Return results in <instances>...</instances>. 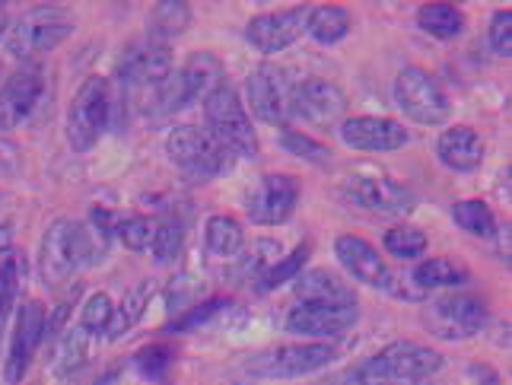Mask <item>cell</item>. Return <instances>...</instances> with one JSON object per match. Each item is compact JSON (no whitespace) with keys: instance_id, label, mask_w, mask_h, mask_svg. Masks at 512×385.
<instances>
[{"instance_id":"484cf974","label":"cell","mask_w":512,"mask_h":385,"mask_svg":"<svg viewBox=\"0 0 512 385\" xmlns=\"http://www.w3.org/2000/svg\"><path fill=\"white\" fill-rule=\"evenodd\" d=\"M204 249H207V255H214L220 261L239 258V252L245 249L242 223L236 217H226V214L207 217V223H204Z\"/></svg>"},{"instance_id":"d6986e66","label":"cell","mask_w":512,"mask_h":385,"mask_svg":"<svg viewBox=\"0 0 512 385\" xmlns=\"http://www.w3.org/2000/svg\"><path fill=\"white\" fill-rule=\"evenodd\" d=\"M334 255H338L341 268L366 287L385 290L388 280H392V274H395L385 265V258L379 255L376 245L363 236H357V233H341L338 239H334Z\"/></svg>"},{"instance_id":"8d00e7d4","label":"cell","mask_w":512,"mask_h":385,"mask_svg":"<svg viewBox=\"0 0 512 385\" xmlns=\"http://www.w3.org/2000/svg\"><path fill=\"white\" fill-rule=\"evenodd\" d=\"M112 309H115V303H112L109 293H90V296H86L83 309H80V322L77 325L90 331L93 338H99V335H105V328H109Z\"/></svg>"},{"instance_id":"d590c367","label":"cell","mask_w":512,"mask_h":385,"mask_svg":"<svg viewBox=\"0 0 512 385\" xmlns=\"http://www.w3.org/2000/svg\"><path fill=\"white\" fill-rule=\"evenodd\" d=\"M153 230H156V220H150V217H118V223H115V236L125 242V249H131L137 255L150 252Z\"/></svg>"},{"instance_id":"44dd1931","label":"cell","mask_w":512,"mask_h":385,"mask_svg":"<svg viewBox=\"0 0 512 385\" xmlns=\"http://www.w3.org/2000/svg\"><path fill=\"white\" fill-rule=\"evenodd\" d=\"M172 83H175V90H179L182 109H188L191 102H201L214 93L217 86H223V64L217 55H210V51H194L179 70H172Z\"/></svg>"},{"instance_id":"83f0119b","label":"cell","mask_w":512,"mask_h":385,"mask_svg":"<svg viewBox=\"0 0 512 385\" xmlns=\"http://www.w3.org/2000/svg\"><path fill=\"white\" fill-rule=\"evenodd\" d=\"M350 13L338 4H322V7H309L306 16V35H312L319 45H338L350 35Z\"/></svg>"},{"instance_id":"ee69618b","label":"cell","mask_w":512,"mask_h":385,"mask_svg":"<svg viewBox=\"0 0 512 385\" xmlns=\"http://www.w3.org/2000/svg\"><path fill=\"white\" fill-rule=\"evenodd\" d=\"M328 385H341V379H334V382H328Z\"/></svg>"},{"instance_id":"b9f144b4","label":"cell","mask_w":512,"mask_h":385,"mask_svg":"<svg viewBox=\"0 0 512 385\" xmlns=\"http://www.w3.org/2000/svg\"><path fill=\"white\" fill-rule=\"evenodd\" d=\"M13 249V226L10 223H0V255Z\"/></svg>"},{"instance_id":"5b68a950","label":"cell","mask_w":512,"mask_h":385,"mask_svg":"<svg viewBox=\"0 0 512 385\" xmlns=\"http://www.w3.org/2000/svg\"><path fill=\"white\" fill-rule=\"evenodd\" d=\"M74 35V20L70 13H64L61 7H32L26 10L20 20H13L7 35H4V45L13 58H35L42 51L58 48L61 42H67Z\"/></svg>"},{"instance_id":"7402d4cb","label":"cell","mask_w":512,"mask_h":385,"mask_svg":"<svg viewBox=\"0 0 512 385\" xmlns=\"http://www.w3.org/2000/svg\"><path fill=\"white\" fill-rule=\"evenodd\" d=\"M293 293L299 303H334V306H350L357 303L353 287L341 274L325 271V268H303L293 277Z\"/></svg>"},{"instance_id":"8fae6325","label":"cell","mask_w":512,"mask_h":385,"mask_svg":"<svg viewBox=\"0 0 512 385\" xmlns=\"http://www.w3.org/2000/svg\"><path fill=\"white\" fill-rule=\"evenodd\" d=\"M242 105L255 121H264V125L274 128H287L290 121V83L284 77V70L261 64L258 70H252L242 83Z\"/></svg>"},{"instance_id":"f35d334b","label":"cell","mask_w":512,"mask_h":385,"mask_svg":"<svg viewBox=\"0 0 512 385\" xmlns=\"http://www.w3.org/2000/svg\"><path fill=\"white\" fill-rule=\"evenodd\" d=\"M284 147L293 156H303V160H309V163H328L331 160L328 147H322L319 140H312V137L299 134V131H290V128H284Z\"/></svg>"},{"instance_id":"6da1fadb","label":"cell","mask_w":512,"mask_h":385,"mask_svg":"<svg viewBox=\"0 0 512 385\" xmlns=\"http://www.w3.org/2000/svg\"><path fill=\"white\" fill-rule=\"evenodd\" d=\"M443 370V354L417 341H392L379 354L347 370L341 385H395V382H420Z\"/></svg>"},{"instance_id":"2e32d148","label":"cell","mask_w":512,"mask_h":385,"mask_svg":"<svg viewBox=\"0 0 512 385\" xmlns=\"http://www.w3.org/2000/svg\"><path fill=\"white\" fill-rule=\"evenodd\" d=\"M309 7H290L274 13H258L245 26V42H249L261 55H280L290 45H296L306 32Z\"/></svg>"},{"instance_id":"4dcf8cb0","label":"cell","mask_w":512,"mask_h":385,"mask_svg":"<svg viewBox=\"0 0 512 385\" xmlns=\"http://www.w3.org/2000/svg\"><path fill=\"white\" fill-rule=\"evenodd\" d=\"M23 274H26V261L20 252L10 249L0 255V328H4L7 315L16 306V296H20V287H23Z\"/></svg>"},{"instance_id":"f1b7e54d","label":"cell","mask_w":512,"mask_h":385,"mask_svg":"<svg viewBox=\"0 0 512 385\" xmlns=\"http://www.w3.org/2000/svg\"><path fill=\"white\" fill-rule=\"evenodd\" d=\"M417 26L433 35V39H455V35H462L465 29V13L452 7V4H423L417 10Z\"/></svg>"},{"instance_id":"ab89813d","label":"cell","mask_w":512,"mask_h":385,"mask_svg":"<svg viewBox=\"0 0 512 385\" xmlns=\"http://www.w3.org/2000/svg\"><path fill=\"white\" fill-rule=\"evenodd\" d=\"M490 48L493 55H512V10H497L490 16Z\"/></svg>"},{"instance_id":"9c48e42d","label":"cell","mask_w":512,"mask_h":385,"mask_svg":"<svg viewBox=\"0 0 512 385\" xmlns=\"http://www.w3.org/2000/svg\"><path fill=\"white\" fill-rule=\"evenodd\" d=\"M338 360V350L328 341H299L261 350L258 357L249 360V370L264 379H296V376H312Z\"/></svg>"},{"instance_id":"74e56055","label":"cell","mask_w":512,"mask_h":385,"mask_svg":"<svg viewBox=\"0 0 512 385\" xmlns=\"http://www.w3.org/2000/svg\"><path fill=\"white\" fill-rule=\"evenodd\" d=\"M274 249H280V245H274L271 239H258L252 252H249V249H242L239 258H236V261H239V265H236L239 280H258V274L277 261V258H274Z\"/></svg>"},{"instance_id":"3957f363","label":"cell","mask_w":512,"mask_h":385,"mask_svg":"<svg viewBox=\"0 0 512 385\" xmlns=\"http://www.w3.org/2000/svg\"><path fill=\"white\" fill-rule=\"evenodd\" d=\"M204 118H207L204 128L214 134L236 160L239 156H258V134L252 125V115L245 112L242 96L229 83L217 86V90L204 99Z\"/></svg>"},{"instance_id":"30bf717a","label":"cell","mask_w":512,"mask_h":385,"mask_svg":"<svg viewBox=\"0 0 512 385\" xmlns=\"http://www.w3.org/2000/svg\"><path fill=\"white\" fill-rule=\"evenodd\" d=\"M86 268L83 233L77 220H55L45 230L39 245V274L48 287H61L74 271Z\"/></svg>"},{"instance_id":"9a60e30c","label":"cell","mask_w":512,"mask_h":385,"mask_svg":"<svg viewBox=\"0 0 512 385\" xmlns=\"http://www.w3.org/2000/svg\"><path fill=\"white\" fill-rule=\"evenodd\" d=\"M360 319V309L357 303L350 306H334V303H296L287 319H284V328L296 338H319V341H328V338H338L344 331H350Z\"/></svg>"},{"instance_id":"1f68e13d","label":"cell","mask_w":512,"mask_h":385,"mask_svg":"<svg viewBox=\"0 0 512 385\" xmlns=\"http://www.w3.org/2000/svg\"><path fill=\"white\" fill-rule=\"evenodd\" d=\"M191 26V7L182 0H166V4H156L150 16V32L156 35L153 42H169L175 35H182Z\"/></svg>"},{"instance_id":"e0dca14e","label":"cell","mask_w":512,"mask_h":385,"mask_svg":"<svg viewBox=\"0 0 512 385\" xmlns=\"http://www.w3.org/2000/svg\"><path fill=\"white\" fill-rule=\"evenodd\" d=\"M341 195L373 214H408L414 207L411 188L388 179V175H350L341 185Z\"/></svg>"},{"instance_id":"52a82bcc","label":"cell","mask_w":512,"mask_h":385,"mask_svg":"<svg viewBox=\"0 0 512 385\" xmlns=\"http://www.w3.org/2000/svg\"><path fill=\"white\" fill-rule=\"evenodd\" d=\"M169 77H172V51L163 42L131 48L118 67V80L128 90V99H134L144 115L150 112L156 93L163 90V83Z\"/></svg>"},{"instance_id":"7c38bea8","label":"cell","mask_w":512,"mask_h":385,"mask_svg":"<svg viewBox=\"0 0 512 385\" xmlns=\"http://www.w3.org/2000/svg\"><path fill=\"white\" fill-rule=\"evenodd\" d=\"M344 109V90L325 77H306L290 86V118H303L315 128H331L344 118Z\"/></svg>"},{"instance_id":"5bb4252c","label":"cell","mask_w":512,"mask_h":385,"mask_svg":"<svg viewBox=\"0 0 512 385\" xmlns=\"http://www.w3.org/2000/svg\"><path fill=\"white\" fill-rule=\"evenodd\" d=\"M45 319H48V312L39 300H26L16 309V325L10 331V347L4 360V379L10 385L23 382V376L29 373L35 350L45 341Z\"/></svg>"},{"instance_id":"d4e9b609","label":"cell","mask_w":512,"mask_h":385,"mask_svg":"<svg viewBox=\"0 0 512 385\" xmlns=\"http://www.w3.org/2000/svg\"><path fill=\"white\" fill-rule=\"evenodd\" d=\"M153 296H156V280H137V284L125 293V300H121L112 309V319H109V328H105V338H109V341L125 338L128 331L140 319H144V312H147Z\"/></svg>"},{"instance_id":"ac0fdd59","label":"cell","mask_w":512,"mask_h":385,"mask_svg":"<svg viewBox=\"0 0 512 385\" xmlns=\"http://www.w3.org/2000/svg\"><path fill=\"white\" fill-rule=\"evenodd\" d=\"M42 90H45L42 67L23 64L20 70H13L4 80V86H0V131H13L23 121H29L35 105L42 99Z\"/></svg>"},{"instance_id":"f546056e","label":"cell","mask_w":512,"mask_h":385,"mask_svg":"<svg viewBox=\"0 0 512 385\" xmlns=\"http://www.w3.org/2000/svg\"><path fill=\"white\" fill-rule=\"evenodd\" d=\"M452 220L462 226L465 233L471 236H481V239H490L493 233L500 230L497 217H493V210L487 201L481 198H465V201H455L452 204Z\"/></svg>"},{"instance_id":"7a4b0ae2","label":"cell","mask_w":512,"mask_h":385,"mask_svg":"<svg viewBox=\"0 0 512 385\" xmlns=\"http://www.w3.org/2000/svg\"><path fill=\"white\" fill-rule=\"evenodd\" d=\"M166 156L188 182H210L236 166V156L201 125H179L166 137Z\"/></svg>"},{"instance_id":"ffe728a7","label":"cell","mask_w":512,"mask_h":385,"mask_svg":"<svg viewBox=\"0 0 512 385\" xmlns=\"http://www.w3.org/2000/svg\"><path fill=\"white\" fill-rule=\"evenodd\" d=\"M341 140L353 150L392 153V150H401L404 144H408L411 134L401 121L379 118V115H357V118H347L341 125Z\"/></svg>"},{"instance_id":"8992f818","label":"cell","mask_w":512,"mask_h":385,"mask_svg":"<svg viewBox=\"0 0 512 385\" xmlns=\"http://www.w3.org/2000/svg\"><path fill=\"white\" fill-rule=\"evenodd\" d=\"M395 105L417 125H443L452 115V99L436 74L423 67H404L395 77Z\"/></svg>"},{"instance_id":"4fadbf2b","label":"cell","mask_w":512,"mask_h":385,"mask_svg":"<svg viewBox=\"0 0 512 385\" xmlns=\"http://www.w3.org/2000/svg\"><path fill=\"white\" fill-rule=\"evenodd\" d=\"M299 195H303V185H299L296 175H261L249 198H245V214L258 226H280L293 217Z\"/></svg>"},{"instance_id":"603a6c76","label":"cell","mask_w":512,"mask_h":385,"mask_svg":"<svg viewBox=\"0 0 512 385\" xmlns=\"http://www.w3.org/2000/svg\"><path fill=\"white\" fill-rule=\"evenodd\" d=\"M436 156L452 172H474L484 163V144L474 128L468 125H449L436 137Z\"/></svg>"},{"instance_id":"cb8c5ba5","label":"cell","mask_w":512,"mask_h":385,"mask_svg":"<svg viewBox=\"0 0 512 385\" xmlns=\"http://www.w3.org/2000/svg\"><path fill=\"white\" fill-rule=\"evenodd\" d=\"M90 350H93V335L80 325H70L64 328V335L51 344V357H48V370L51 376L67 379L80 373L86 360H90Z\"/></svg>"},{"instance_id":"d6a6232c","label":"cell","mask_w":512,"mask_h":385,"mask_svg":"<svg viewBox=\"0 0 512 385\" xmlns=\"http://www.w3.org/2000/svg\"><path fill=\"white\" fill-rule=\"evenodd\" d=\"M306 261H309V245H299V249H293V252L284 255V258H277L274 265H268V268H264V271L258 274L255 290H258V293H268V290L284 287L287 280H293L299 271L306 268Z\"/></svg>"},{"instance_id":"836d02e7","label":"cell","mask_w":512,"mask_h":385,"mask_svg":"<svg viewBox=\"0 0 512 385\" xmlns=\"http://www.w3.org/2000/svg\"><path fill=\"white\" fill-rule=\"evenodd\" d=\"M382 245H385V252L392 255V258L414 261V258H420L423 252H427L430 239H427V233H423V230H417V226L398 223V226H392V230L382 236Z\"/></svg>"},{"instance_id":"7bdbcfd3","label":"cell","mask_w":512,"mask_h":385,"mask_svg":"<svg viewBox=\"0 0 512 385\" xmlns=\"http://www.w3.org/2000/svg\"><path fill=\"white\" fill-rule=\"evenodd\" d=\"M10 10H7V4H0V39L7 35V29H10Z\"/></svg>"},{"instance_id":"e575fe53","label":"cell","mask_w":512,"mask_h":385,"mask_svg":"<svg viewBox=\"0 0 512 385\" xmlns=\"http://www.w3.org/2000/svg\"><path fill=\"white\" fill-rule=\"evenodd\" d=\"M185 245V230L179 220H160L153 230V242H150V255L160 261V265H169L182 255Z\"/></svg>"},{"instance_id":"60d3db41","label":"cell","mask_w":512,"mask_h":385,"mask_svg":"<svg viewBox=\"0 0 512 385\" xmlns=\"http://www.w3.org/2000/svg\"><path fill=\"white\" fill-rule=\"evenodd\" d=\"M226 309H229V300H207L201 306H194L191 312H185L182 319L175 322V331H188V328H198V325H210Z\"/></svg>"},{"instance_id":"277c9868","label":"cell","mask_w":512,"mask_h":385,"mask_svg":"<svg viewBox=\"0 0 512 385\" xmlns=\"http://www.w3.org/2000/svg\"><path fill=\"white\" fill-rule=\"evenodd\" d=\"M112 109H115V99H112V86L105 77H86L80 83V90L74 96L67 109V140L70 147L77 153H86L99 144V137L105 134L112 121Z\"/></svg>"},{"instance_id":"4316f807","label":"cell","mask_w":512,"mask_h":385,"mask_svg":"<svg viewBox=\"0 0 512 385\" xmlns=\"http://www.w3.org/2000/svg\"><path fill=\"white\" fill-rule=\"evenodd\" d=\"M411 280L423 290H449V287H465L471 280V271L455 258H427L411 271Z\"/></svg>"},{"instance_id":"ba28073f","label":"cell","mask_w":512,"mask_h":385,"mask_svg":"<svg viewBox=\"0 0 512 385\" xmlns=\"http://www.w3.org/2000/svg\"><path fill=\"white\" fill-rule=\"evenodd\" d=\"M490 322V309L481 296L452 293L443 300H433L423 309V328L443 341H468L481 335Z\"/></svg>"}]
</instances>
